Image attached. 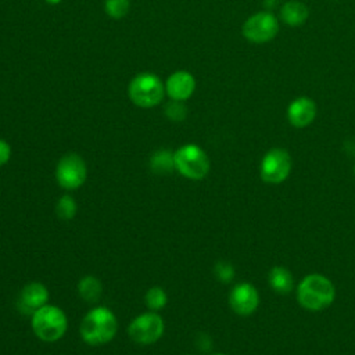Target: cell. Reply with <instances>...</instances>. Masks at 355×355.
Wrapping results in <instances>:
<instances>
[{
	"instance_id": "6da1fadb",
	"label": "cell",
	"mask_w": 355,
	"mask_h": 355,
	"mask_svg": "<svg viewBox=\"0 0 355 355\" xmlns=\"http://www.w3.org/2000/svg\"><path fill=\"white\" fill-rule=\"evenodd\" d=\"M118 331L115 313L107 306L92 308L79 326L80 338L89 345H104L114 340Z\"/></svg>"
},
{
	"instance_id": "7a4b0ae2",
	"label": "cell",
	"mask_w": 355,
	"mask_h": 355,
	"mask_svg": "<svg viewBox=\"0 0 355 355\" xmlns=\"http://www.w3.org/2000/svg\"><path fill=\"white\" fill-rule=\"evenodd\" d=\"M336 297L333 283L323 275H306L297 286V301L308 311H322L327 308Z\"/></svg>"
},
{
	"instance_id": "3957f363",
	"label": "cell",
	"mask_w": 355,
	"mask_h": 355,
	"mask_svg": "<svg viewBox=\"0 0 355 355\" xmlns=\"http://www.w3.org/2000/svg\"><path fill=\"white\" fill-rule=\"evenodd\" d=\"M31 326L39 340L55 343L67 333L68 318L60 306L46 304L31 316Z\"/></svg>"
},
{
	"instance_id": "277c9868",
	"label": "cell",
	"mask_w": 355,
	"mask_h": 355,
	"mask_svg": "<svg viewBox=\"0 0 355 355\" xmlns=\"http://www.w3.org/2000/svg\"><path fill=\"white\" fill-rule=\"evenodd\" d=\"M175 171L190 180L204 179L211 168L207 153L197 144L187 143L173 153Z\"/></svg>"
},
{
	"instance_id": "5b68a950",
	"label": "cell",
	"mask_w": 355,
	"mask_h": 355,
	"mask_svg": "<svg viewBox=\"0 0 355 355\" xmlns=\"http://www.w3.org/2000/svg\"><path fill=\"white\" fill-rule=\"evenodd\" d=\"M165 86L162 80L151 72H141L136 75L128 87L130 101L140 108H151L164 98Z\"/></svg>"
},
{
	"instance_id": "8992f818",
	"label": "cell",
	"mask_w": 355,
	"mask_h": 355,
	"mask_svg": "<svg viewBox=\"0 0 355 355\" xmlns=\"http://www.w3.org/2000/svg\"><path fill=\"white\" fill-rule=\"evenodd\" d=\"M165 331V322L158 312L147 311L137 315L128 327L130 340L140 345L157 343Z\"/></svg>"
},
{
	"instance_id": "52a82bcc",
	"label": "cell",
	"mask_w": 355,
	"mask_h": 355,
	"mask_svg": "<svg viewBox=\"0 0 355 355\" xmlns=\"http://www.w3.org/2000/svg\"><path fill=\"white\" fill-rule=\"evenodd\" d=\"M87 168L85 159L76 153L62 155L55 166V180L65 190H76L86 182Z\"/></svg>"
},
{
	"instance_id": "ba28073f",
	"label": "cell",
	"mask_w": 355,
	"mask_h": 355,
	"mask_svg": "<svg viewBox=\"0 0 355 355\" xmlns=\"http://www.w3.org/2000/svg\"><path fill=\"white\" fill-rule=\"evenodd\" d=\"M291 171V157L284 148H270L262 158L259 173L261 179L269 184L284 182Z\"/></svg>"
},
{
	"instance_id": "9c48e42d",
	"label": "cell",
	"mask_w": 355,
	"mask_h": 355,
	"mask_svg": "<svg viewBox=\"0 0 355 355\" xmlns=\"http://www.w3.org/2000/svg\"><path fill=\"white\" fill-rule=\"evenodd\" d=\"M243 36L252 43H266L279 32V22L272 12L261 11L251 15L243 25Z\"/></svg>"
},
{
	"instance_id": "30bf717a",
	"label": "cell",
	"mask_w": 355,
	"mask_h": 355,
	"mask_svg": "<svg viewBox=\"0 0 355 355\" xmlns=\"http://www.w3.org/2000/svg\"><path fill=\"white\" fill-rule=\"evenodd\" d=\"M50 293L49 288L40 282H29L19 291L17 300V309L22 315L32 316L37 309L49 304Z\"/></svg>"
},
{
	"instance_id": "8fae6325",
	"label": "cell",
	"mask_w": 355,
	"mask_h": 355,
	"mask_svg": "<svg viewBox=\"0 0 355 355\" xmlns=\"http://www.w3.org/2000/svg\"><path fill=\"white\" fill-rule=\"evenodd\" d=\"M229 305L240 316H248L259 305L258 290L248 282L237 283L229 293Z\"/></svg>"
},
{
	"instance_id": "7c38bea8",
	"label": "cell",
	"mask_w": 355,
	"mask_h": 355,
	"mask_svg": "<svg viewBox=\"0 0 355 355\" xmlns=\"http://www.w3.org/2000/svg\"><path fill=\"white\" fill-rule=\"evenodd\" d=\"M196 89L194 76L187 71H176L173 72L165 83V92L171 97V100L184 101L191 97Z\"/></svg>"
},
{
	"instance_id": "4fadbf2b",
	"label": "cell",
	"mask_w": 355,
	"mask_h": 355,
	"mask_svg": "<svg viewBox=\"0 0 355 355\" xmlns=\"http://www.w3.org/2000/svg\"><path fill=\"white\" fill-rule=\"evenodd\" d=\"M316 116V104L309 97H298L291 101L287 108L288 122L295 128H305L313 122Z\"/></svg>"
},
{
	"instance_id": "5bb4252c",
	"label": "cell",
	"mask_w": 355,
	"mask_h": 355,
	"mask_svg": "<svg viewBox=\"0 0 355 355\" xmlns=\"http://www.w3.org/2000/svg\"><path fill=\"white\" fill-rule=\"evenodd\" d=\"M282 21L290 26L302 25L309 17V8L298 0L286 1L280 8Z\"/></svg>"
},
{
	"instance_id": "9a60e30c",
	"label": "cell",
	"mask_w": 355,
	"mask_h": 355,
	"mask_svg": "<svg viewBox=\"0 0 355 355\" xmlns=\"http://www.w3.org/2000/svg\"><path fill=\"white\" fill-rule=\"evenodd\" d=\"M269 286L280 295L288 294L294 287V279L288 269L284 266H273L268 275Z\"/></svg>"
},
{
	"instance_id": "2e32d148",
	"label": "cell",
	"mask_w": 355,
	"mask_h": 355,
	"mask_svg": "<svg viewBox=\"0 0 355 355\" xmlns=\"http://www.w3.org/2000/svg\"><path fill=\"white\" fill-rule=\"evenodd\" d=\"M78 294L86 302H90V304L97 302L103 294L101 280L93 275L83 276L78 283Z\"/></svg>"
},
{
	"instance_id": "e0dca14e",
	"label": "cell",
	"mask_w": 355,
	"mask_h": 355,
	"mask_svg": "<svg viewBox=\"0 0 355 355\" xmlns=\"http://www.w3.org/2000/svg\"><path fill=\"white\" fill-rule=\"evenodd\" d=\"M150 168L154 173H158V175L171 173L175 169L173 153L166 148L157 150L150 158Z\"/></svg>"
},
{
	"instance_id": "ac0fdd59",
	"label": "cell",
	"mask_w": 355,
	"mask_h": 355,
	"mask_svg": "<svg viewBox=\"0 0 355 355\" xmlns=\"http://www.w3.org/2000/svg\"><path fill=\"white\" fill-rule=\"evenodd\" d=\"M144 302H146V306L148 308V311L158 312V311L164 309L165 305L168 304L166 291L159 286L150 287L144 294Z\"/></svg>"
},
{
	"instance_id": "d6986e66",
	"label": "cell",
	"mask_w": 355,
	"mask_h": 355,
	"mask_svg": "<svg viewBox=\"0 0 355 355\" xmlns=\"http://www.w3.org/2000/svg\"><path fill=\"white\" fill-rule=\"evenodd\" d=\"M78 205L71 194H62L55 202V214L62 220H71L75 218Z\"/></svg>"
},
{
	"instance_id": "ffe728a7",
	"label": "cell",
	"mask_w": 355,
	"mask_h": 355,
	"mask_svg": "<svg viewBox=\"0 0 355 355\" xmlns=\"http://www.w3.org/2000/svg\"><path fill=\"white\" fill-rule=\"evenodd\" d=\"M130 7V0H104V10L107 15L114 19L123 18Z\"/></svg>"
},
{
	"instance_id": "44dd1931",
	"label": "cell",
	"mask_w": 355,
	"mask_h": 355,
	"mask_svg": "<svg viewBox=\"0 0 355 355\" xmlns=\"http://www.w3.org/2000/svg\"><path fill=\"white\" fill-rule=\"evenodd\" d=\"M165 115L169 121L173 122H180L186 118L187 115V107L184 105L183 101L179 100H171L166 105H165Z\"/></svg>"
},
{
	"instance_id": "7402d4cb",
	"label": "cell",
	"mask_w": 355,
	"mask_h": 355,
	"mask_svg": "<svg viewBox=\"0 0 355 355\" xmlns=\"http://www.w3.org/2000/svg\"><path fill=\"white\" fill-rule=\"evenodd\" d=\"M215 276L222 283H229L234 277V268L225 261H219L215 265Z\"/></svg>"
},
{
	"instance_id": "603a6c76",
	"label": "cell",
	"mask_w": 355,
	"mask_h": 355,
	"mask_svg": "<svg viewBox=\"0 0 355 355\" xmlns=\"http://www.w3.org/2000/svg\"><path fill=\"white\" fill-rule=\"evenodd\" d=\"M10 158H11V147L6 140L0 139V166L6 165L10 161Z\"/></svg>"
},
{
	"instance_id": "cb8c5ba5",
	"label": "cell",
	"mask_w": 355,
	"mask_h": 355,
	"mask_svg": "<svg viewBox=\"0 0 355 355\" xmlns=\"http://www.w3.org/2000/svg\"><path fill=\"white\" fill-rule=\"evenodd\" d=\"M47 4H51V6H55V4H58V3H61L62 0H44Z\"/></svg>"
},
{
	"instance_id": "d4e9b609",
	"label": "cell",
	"mask_w": 355,
	"mask_h": 355,
	"mask_svg": "<svg viewBox=\"0 0 355 355\" xmlns=\"http://www.w3.org/2000/svg\"><path fill=\"white\" fill-rule=\"evenodd\" d=\"M212 355H226V354H222V352H216V354H212Z\"/></svg>"
},
{
	"instance_id": "484cf974",
	"label": "cell",
	"mask_w": 355,
	"mask_h": 355,
	"mask_svg": "<svg viewBox=\"0 0 355 355\" xmlns=\"http://www.w3.org/2000/svg\"><path fill=\"white\" fill-rule=\"evenodd\" d=\"M354 173H355V165H354Z\"/></svg>"
}]
</instances>
